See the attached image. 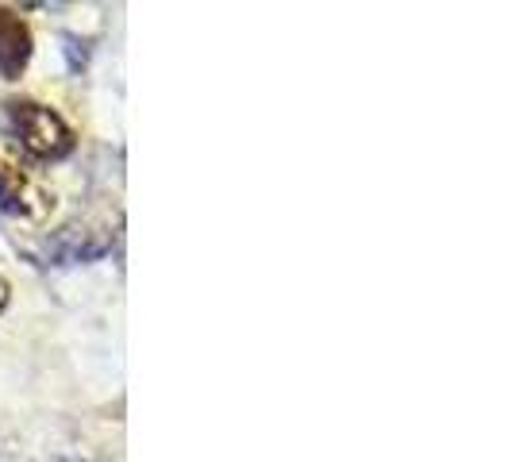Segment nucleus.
I'll return each instance as SVG.
<instances>
[{
	"mask_svg": "<svg viewBox=\"0 0 512 462\" xmlns=\"http://www.w3.org/2000/svg\"><path fill=\"white\" fill-rule=\"evenodd\" d=\"M12 128L20 135L27 154L35 158H66L74 151V131L70 124L54 112L51 104H39V101H12Z\"/></svg>",
	"mask_w": 512,
	"mask_h": 462,
	"instance_id": "1",
	"label": "nucleus"
},
{
	"mask_svg": "<svg viewBox=\"0 0 512 462\" xmlns=\"http://www.w3.org/2000/svg\"><path fill=\"white\" fill-rule=\"evenodd\" d=\"M0 205L16 216H39L43 208L51 205L47 193L24 174V166L12 154L0 151Z\"/></svg>",
	"mask_w": 512,
	"mask_h": 462,
	"instance_id": "2",
	"label": "nucleus"
},
{
	"mask_svg": "<svg viewBox=\"0 0 512 462\" xmlns=\"http://www.w3.org/2000/svg\"><path fill=\"white\" fill-rule=\"evenodd\" d=\"M27 62H31V31L12 8H0V77L16 81L27 70Z\"/></svg>",
	"mask_w": 512,
	"mask_h": 462,
	"instance_id": "3",
	"label": "nucleus"
},
{
	"mask_svg": "<svg viewBox=\"0 0 512 462\" xmlns=\"http://www.w3.org/2000/svg\"><path fill=\"white\" fill-rule=\"evenodd\" d=\"M0 462H27L24 455H20V447L8 436H0Z\"/></svg>",
	"mask_w": 512,
	"mask_h": 462,
	"instance_id": "4",
	"label": "nucleus"
},
{
	"mask_svg": "<svg viewBox=\"0 0 512 462\" xmlns=\"http://www.w3.org/2000/svg\"><path fill=\"white\" fill-rule=\"evenodd\" d=\"M4 305H8V282L0 278V312H4Z\"/></svg>",
	"mask_w": 512,
	"mask_h": 462,
	"instance_id": "5",
	"label": "nucleus"
}]
</instances>
